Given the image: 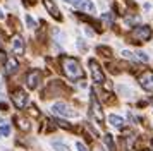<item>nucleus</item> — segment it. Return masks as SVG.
Instances as JSON below:
<instances>
[{"label": "nucleus", "instance_id": "nucleus-10", "mask_svg": "<svg viewBox=\"0 0 153 151\" xmlns=\"http://www.w3.org/2000/svg\"><path fill=\"white\" fill-rule=\"evenodd\" d=\"M43 4H45V7H47V10L52 14V17H55V19H60V12H59L57 5L53 4V2H52V0H43Z\"/></svg>", "mask_w": 153, "mask_h": 151}, {"label": "nucleus", "instance_id": "nucleus-23", "mask_svg": "<svg viewBox=\"0 0 153 151\" xmlns=\"http://www.w3.org/2000/svg\"><path fill=\"white\" fill-rule=\"evenodd\" d=\"M76 148H77L79 151H86V146H84L83 143H76Z\"/></svg>", "mask_w": 153, "mask_h": 151}, {"label": "nucleus", "instance_id": "nucleus-9", "mask_svg": "<svg viewBox=\"0 0 153 151\" xmlns=\"http://www.w3.org/2000/svg\"><path fill=\"white\" fill-rule=\"evenodd\" d=\"M12 52L16 55H22L24 53V41L21 36H14L12 38Z\"/></svg>", "mask_w": 153, "mask_h": 151}, {"label": "nucleus", "instance_id": "nucleus-17", "mask_svg": "<svg viewBox=\"0 0 153 151\" xmlns=\"http://www.w3.org/2000/svg\"><path fill=\"white\" fill-rule=\"evenodd\" d=\"M53 148H55L57 151H71L69 148H67L64 143H60V141H53Z\"/></svg>", "mask_w": 153, "mask_h": 151}, {"label": "nucleus", "instance_id": "nucleus-11", "mask_svg": "<svg viewBox=\"0 0 153 151\" xmlns=\"http://www.w3.org/2000/svg\"><path fill=\"white\" fill-rule=\"evenodd\" d=\"M17 67H19V62L16 58H7L5 60V74H14Z\"/></svg>", "mask_w": 153, "mask_h": 151}, {"label": "nucleus", "instance_id": "nucleus-27", "mask_svg": "<svg viewBox=\"0 0 153 151\" xmlns=\"http://www.w3.org/2000/svg\"><path fill=\"white\" fill-rule=\"evenodd\" d=\"M146 151H148V150H146Z\"/></svg>", "mask_w": 153, "mask_h": 151}, {"label": "nucleus", "instance_id": "nucleus-4", "mask_svg": "<svg viewBox=\"0 0 153 151\" xmlns=\"http://www.w3.org/2000/svg\"><path fill=\"white\" fill-rule=\"evenodd\" d=\"M139 84L145 91H153V72L152 70H143L139 74Z\"/></svg>", "mask_w": 153, "mask_h": 151}, {"label": "nucleus", "instance_id": "nucleus-20", "mask_svg": "<svg viewBox=\"0 0 153 151\" xmlns=\"http://www.w3.org/2000/svg\"><path fill=\"white\" fill-rule=\"evenodd\" d=\"M26 22H28V26L31 27V29H35L36 27V21L31 17V16H26Z\"/></svg>", "mask_w": 153, "mask_h": 151}, {"label": "nucleus", "instance_id": "nucleus-22", "mask_svg": "<svg viewBox=\"0 0 153 151\" xmlns=\"http://www.w3.org/2000/svg\"><path fill=\"white\" fill-rule=\"evenodd\" d=\"M122 57H124V58H129V60H132V58H134L129 50H124V52H122Z\"/></svg>", "mask_w": 153, "mask_h": 151}, {"label": "nucleus", "instance_id": "nucleus-6", "mask_svg": "<svg viewBox=\"0 0 153 151\" xmlns=\"http://www.w3.org/2000/svg\"><path fill=\"white\" fill-rule=\"evenodd\" d=\"M65 2L71 4V5L77 7V9H81V10H86V12H90V14H95V5H93L91 0H65Z\"/></svg>", "mask_w": 153, "mask_h": 151}, {"label": "nucleus", "instance_id": "nucleus-5", "mask_svg": "<svg viewBox=\"0 0 153 151\" xmlns=\"http://www.w3.org/2000/svg\"><path fill=\"white\" fill-rule=\"evenodd\" d=\"M12 103L16 105V108H19V110L24 108L28 105V95H26V91L16 89L14 93H12Z\"/></svg>", "mask_w": 153, "mask_h": 151}, {"label": "nucleus", "instance_id": "nucleus-15", "mask_svg": "<svg viewBox=\"0 0 153 151\" xmlns=\"http://www.w3.org/2000/svg\"><path fill=\"white\" fill-rule=\"evenodd\" d=\"M103 139H105V144L108 146V151H117L115 150V144H114V137H112L110 134H107Z\"/></svg>", "mask_w": 153, "mask_h": 151}, {"label": "nucleus", "instance_id": "nucleus-7", "mask_svg": "<svg viewBox=\"0 0 153 151\" xmlns=\"http://www.w3.org/2000/svg\"><path fill=\"white\" fill-rule=\"evenodd\" d=\"M90 67H91V76H93V81L97 84H103L105 82V76L102 72V67L97 64V60H90Z\"/></svg>", "mask_w": 153, "mask_h": 151}, {"label": "nucleus", "instance_id": "nucleus-12", "mask_svg": "<svg viewBox=\"0 0 153 151\" xmlns=\"http://www.w3.org/2000/svg\"><path fill=\"white\" fill-rule=\"evenodd\" d=\"M108 122H110L112 127H115V129H122L124 127V118L122 117H119V115H108Z\"/></svg>", "mask_w": 153, "mask_h": 151}, {"label": "nucleus", "instance_id": "nucleus-14", "mask_svg": "<svg viewBox=\"0 0 153 151\" xmlns=\"http://www.w3.org/2000/svg\"><path fill=\"white\" fill-rule=\"evenodd\" d=\"M16 120H17V127L22 130H29V122L26 118H22V117H16Z\"/></svg>", "mask_w": 153, "mask_h": 151}, {"label": "nucleus", "instance_id": "nucleus-24", "mask_svg": "<svg viewBox=\"0 0 153 151\" xmlns=\"http://www.w3.org/2000/svg\"><path fill=\"white\" fill-rule=\"evenodd\" d=\"M0 19H4V14H2V10H0Z\"/></svg>", "mask_w": 153, "mask_h": 151}, {"label": "nucleus", "instance_id": "nucleus-3", "mask_svg": "<svg viewBox=\"0 0 153 151\" xmlns=\"http://www.w3.org/2000/svg\"><path fill=\"white\" fill-rule=\"evenodd\" d=\"M52 112H53L55 115H60V117H74L76 115V110L72 108V107H69L67 103H62V101L55 103V105L52 107Z\"/></svg>", "mask_w": 153, "mask_h": 151}, {"label": "nucleus", "instance_id": "nucleus-1", "mask_svg": "<svg viewBox=\"0 0 153 151\" xmlns=\"http://www.w3.org/2000/svg\"><path fill=\"white\" fill-rule=\"evenodd\" d=\"M60 64H62L64 74L67 76L71 81H76V79L84 77V70L81 69V65H79V62L76 58H72V57H62Z\"/></svg>", "mask_w": 153, "mask_h": 151}, {"label": "nucleus", "instance_id": "nucleus-19", "mask_svg": "<svg viewBox=\"0 0 153 151\" xmlns=\"http://www.w3.org/2000/svg\"><path fill=\"white\" fill-rule=\"evenodd\" d=\"M136 55H138V58H139L141 62H148V60H150V57H148V55H146L145 52H141V50H139V52H138Z\"/></svg>", "mask_w": 153, "mask_h": 151}, {"label": "nucleus", "instance_id": "nucleus-13", "mask_svg": "<svg viewBox=\"0 0 153 151\" xmlns=\"http://www.w3.org/2000/svg\"><path fill=\"white\" fill-rule=\"evenodd\" d=\"M91 110H93V115H95V117L98 118V120L102 122V120H103V112L100 110V105L97 103V100H95V96L91 98Z\"/></svg>", "mask_w": 153, "mask_h": 151}, {"label": "nucleus", "instance_id": "nucleus-25", "mask_svg": "<svg viewBox=\"0 0 153 151\" xmlns=\"http://www.w3.org/2000/svg\"><path fill=\"white\" fill-rule=\"evenodd\" d=\"M0 45H2V38H0Z\"/></svg>", "mask_w": 153, "mask_h": 151}, {"label": "nucleus", "instance_id": "nucleus-16", "mask_svg": "<svg viewBox=\"0 0 153 151\" xmlns=\"http://www.w3.org/2000/svg\"><path fill=\"white\" fill-rule=\"evenodd\" d=\"M102 19L107 22V26H112V24H114V14H110V12L102 14Z\"/></svg>", "mask_w": 153, "mask_h": 151}, {"label": "nucleus", "instance_id": "nucleus-21", "mask_svg": "<svg viewBox=\"0 0 153 151\" xmlns=\"http://www.w3.org/2000/svg\"><path fill=\"white\" fill-rule=\"evenodd\" d=\"M57 124H59V125H60V127H64V129H67V130H71V129H72V127H71L69 124L65 122V120H60V118H59V120H57Z\"/></svg>", "mask_w": 153, "mask_h": 151}, {"label": "nucleus", "instance_id": "nucleus-8", "mask_svg": "<svg viewBox=\"0 0 153 151\" xmlns=\"http://www.w3.org/2000/svg\"><path fill=\"white\" fill-rule=\"evenodd\" d=\"M40 79H42V72H40V70H31V72H28V76H26V84H28V88L36 89L38 84H40Z\"/></svg>", "mask_w": 153, "mask_h": 151}, {"label": "nucleus", "instance_id": "nucleus-18", "mask_svg": "<svg viewBox=\"0 0 153 151\" xmlns=\"http://www.w3.org/2000/svg\"><path fill=\"white\" fill-rule=\"evenodd\" d=\"M9 134H10V125L9 124L0 125V136H9Z\"/></svg>", "mask_w": 153, "mask_h": 151}, {"label": "nucleus", "instance_id": "nucleus-26", "mask_svg": "<svg viewBox=\"0 0 153 151\" xmlns=\"http://www.w3.org/2000/svg\"><path fill=\"white\" fill-rule=\"evenodd\" d=\"M152 146H153V139H152Z\"/></svg>", "mask_w": 153, "mask_h": 151}, {"label": "nucleus", "instance_id": "nucleus-2", "mask_svg": "<svg viewBox=\"0 0 153 151\" xmlns=\"http://www.w3.org/2000/svg\"><path fill=\"white\" fill-rule=\"evenodd\" d=\"M129 38L132 40V43H141V41H148L152 38V29L148 26H136L129 33Z\"/></svg>", "mask_w": 153, "mask_h": 151}]
</instances>
